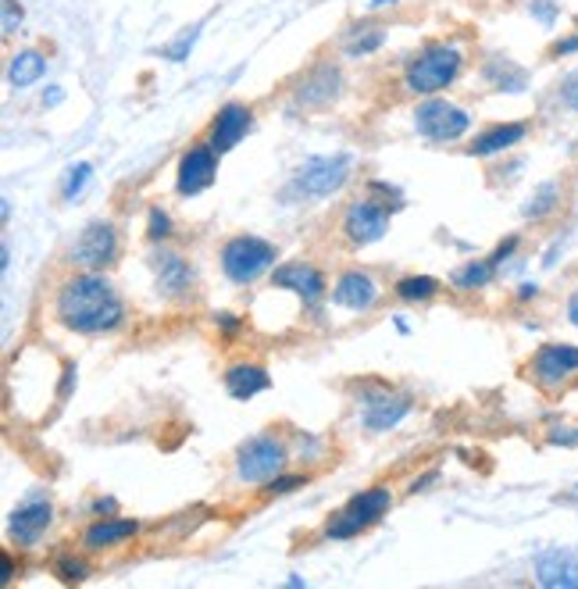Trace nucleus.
Masks as SVG:
<instances>
[{
    "label": "nucleus",
    "instance_id": "nucleus-1",
    "mask_svg": "<svg viewBox=\"0 0 578 589\" xmlns=\"http://www.w3.org/2000/svg\"><path fill=\"white\" fill-rule=\"evenodd\" d=\"M57 318L62 326L83 336L114 332L126 318V304L103 275H72L68 283L57 290Z\"/></svg>",
    "mask_w": 578,
    "mask_h": 589
},
{
    "label": "nucleus",
    "instance_id": "nucleus-2",
    "mask_svg": "<svg viewBox=\"0 0 578 589\" xmlns=\"http://www.w3.org/2000/svg\"><path fill=\"white\" fill-rule=\"evenodd\" d=\"M353 161L350 154H336V157H310L301 168L290 175L286 183V200H321L332 197L336 189H343V183L350 179Z\"/></svg>",
    "mask_w": 578,
    "mask_h": 589
},
{
    "label": "nucleus",
    "instance_id": "nucleus-3",
    "mask_svg": "<svg viewBox=\"0 0 578 589\" xmlns=\"http://www.w3.org/2000/svg\"><path fill=\"white\" fill-rule=\"evenodd\" d=\"M461 65H465L461 47H454V43H433V47H425L407 65L404 83L411 94H439L461 76Z\"/></svg>",
    "mask_w": 578,
    "mask_h": 589
},
{
    "label": "nucleus",
    "instance_id": "nucleus-4",
    "mask_svg": "<svg viewBox=\"0 0 578 589\" xmlns=\"http://www.w3.org/2000/svg\"><path fill=\"white\" fill-rule=\"evenodd\" d=\"M279 250L269 240H258V236H232V240L221 247V269L232 279V283H254L258 275H264L275 264Z\"/></svg>",
    "mask_w": 578,
    "mask_h": 589
},
{
    "label": "nucleus",
    "instance_id": "nucleus-5",
    "mask_svg": "<svg viewBox=\"0 0 578 589\" xmlns=\"http://www.w3.org/2000/svg\"><path fill=\"white\" fill-rule=\"evenodd\" d=\"M286 468V447L275 436H254L236 450V479L247 486H269Z\"/></svg>",
    "mask_w": 578,
    "mask_h": 589
},
{
    "label": "nucleus",
    "instance_id": "nucleus-6",
    "mask_svg": "<svg viewBox=\"0 0 578 589\" xmlns=\"http://www.w3.org/2000/svg\"><path fill=\"white\" fill-rule=\"evenodd\" d=\"M393 504V493L385 490V486H372V490H361L358 497H350V504L336 514L325 528V536L329 539H350V536H361L364 528H372L385 511Z\"/></svg>",
    "mask_w": 578,
    "mask_h": 589
},
{
    "label": "nucleus",
    "instance_id": "nucleus-7",
    "mask_svg": "<svg viewBox=\"0 0 578 589\" xmlns=\"http://www.w3.org/2000/svg\"><path fill=\"white\" fill-rule=\"evenodd\" d=\"M414 129L433 143H457L471 129V114L450 105V100H425L414 111Z\"/></svg>",
    "mask_w": 578,
    "mask_h": 589
},
{
    "label": "nucleus",
    "instance_id": "nucleus-8",
    "mask_svg": "<svg viewBox=\"0 0 578 589\" xmlns=\"http://www.w3.org/2000/svg\"><path fill=\"white\" fill-rule=\"evenodd\" d=\"M218 175V151L211 143L189 146L179 161V175H175V194L179 197H197L204 189H211Z\"/></svg>",
    "mask_w": 578,
    "mask_h": 589
},
{
    "label": "nucleus",
    "instance_id": "nucleus-9",
    "mask_svg": "<svg viewBox=\"0 0 578 589\" xmlns=\"http://www.w3.org/2000/svg\"><path fill=\"white\" fill-rule=\"evenodd\" d=\"M390 229V208H382L379 200H353L350 208L343 211V232L353 247H368L385 236Z\"/></svg>",
    "mask_w": 578,
    "mask_h": 589
},
{
    "label": "nucleus",
    "instance_id": "nucleus-10",
    "mask_svg": "<svg viewBox=\"0 0 578 589\" xmlns=\"http://www.w3.org/2000/svg\"><path fill=\"white\" fill-rule=\"evenodd\" d=\"M411 415V396L400 393V390H364V411L361 418L372 433H385V429H396L400 422Z\"/></svg>",
    "mask_w": 578,
    "mask_h": 589
},
{
    "label": "nucleus",
    "instance_id": "nucleus-11",
    "mask_svg": "<svg viewBox=\"0 0 578 589\" xmlns=\"http://www.w3.org/2000/svg\"><path fill=\"white\" fill-rule=\"evenodd\" d=\"M118 258V232L111 222H94V226H86L79 232V240L76 247H72V261L83 264V269H108V264Z\"/></svg>",
    "mask_w": 578,
    "mask_h": 589
},
{
    "label": "nucleus",
    "instance_id": "nucleus-12",
    "mask_svg": "<svg viewBox=\"0 0 578 589\" xmlns=\"http://www.w3.org/2000/svg\"><path fill=\"white\" fill-rule=\"evenodd\" d=\"M532 375H536L543 386H560L571 375H578V347L571 343H546L532 353Z\"/></svg>",
    "mask_w": 578,
    "mask_h": 589
},
{
    "label": "nucleus",
    "instance_id": "nucleus-13",
    "mask_svg": "<svg viewBox=\"0 0 578 589\" xmlns=\"http://www.w3.org/2000/svg\"><path fill=\"white\" fill-rule=\"evenodd\" d=\"M272 283L290 290V293H296L304 307H315L325 297V275L315 269V264H304V261L279 264L275 275H272Z\"/></svg>",
    "mask_w": 578,
    "mask_h": 589
},
{
    "label": "nucleus",
    "instance_id": "nucleus-14",
    "mask_svg": "<svg viewBox=\"0 0 578 589\" xmlns=\"http://www.w3.org/2000/svg\"><path fill=\"white\" fill-rule=\"evenodd\" d=\"M54 519V508L47 504V500H33V504L19 508L8 519V536L11 543H19V547H33V543L47 533V525Z\"/></svg>",
    "mask_w": 578,
    "mask_h": 589
},
{
    "label": "nucleus",
    "instance_id": "nucleus-15",
    "mask_svg": "<svg viewBox=\"0 0 578 589\" xmlns=\"http://www.w3.org/2000/svg\"><path fill=\"white\" fill-rule=\"evenodd\" d=\"M250 129H254V114H250V108L247 105H226L211 122V146L218 154H226L247 137Z\"/></svg>",
    "mask_w": 578,
    "mask_h": 589
},
{
    "label": "nucleus",
    "instance_id": "nucleus-16",
    "mask_svg": "<svg viewBox=\"0 0 578 589\" xmlns=\"http://www.w3.org/2000/svg\"><path fill=\"white\" fill-rule=\"evenodd\" d=\"M332 301L343 307V312H372L375 301H379V286L368 272L353 269V272L339 275V283L332 290Z\"/></svg>",
    "mask_w": 578,
    "mask_h": 589
},
{
    "label": "nucleus",
    "instance_id": "nucleus-17",
    "mask_svg": "<svg viewBox=\"0 0 578 589\" xmlns=\"http://www.w3.org/2000/svg\"><path fill=\"white\" fill-rule=\"evenodd\" d=\"M154 275H157V290L165 293V297H179V293L189 290L193 283V264L183 258V254H175V250H154Z\"/></svg>",
    "mask_w": 578,
    "mask_h": 589
},
{
    "label": "nucleus",
    "instance_id": "nucleus-18",
    "mask_svg": "<svg viewBox=\"0 0 578 589\" xmlns=\"http://www.w3.org/2000/svg\"><path fill=\"white\" fill-rule=\"evenodd\" d=\"M536 582L546 589H578V557L565 550H546L536 561Z\"/></svg>",
    "mask_w": 578,
    "mask_h": 589
},
{
    "label": "nucleus",
    "instance_id": "nucleus-19",
    "mask_svg": "<svg viewBox=\"0 0 578 589\" xmlns=\"http://www.w3.org/2000/svg\"><path fill=\"white\" fill-rule=\"evenodd\" d=\"M528 137V122H500V126H489L486 132H479L476 140H471L468 154L471 157H493L500 151H508V146L522 143Z\"/></svg>",
    "mask_w": 578,
    "mask_h": 589
},
{
    "label": "nucleus",
    "instance_id": "nucleus-20",
    "mask_svg": "<svg viewBox=\"0 0 578 589\" xmlns=\"http://www.w3.org/2000/svg\"><path fill=\"white\" fill-rule=\"evenodd\" d=\"M336 94H339V68L336 65H318L304 79L301 94H296V105H301V108H321V105H332Z\"/></svg>",
    "mask_w": 578,
    "mask_h": 589
},
{
    "label": "nucleus",
    "instance_id": "nucleus-21",
    "mask_svg": "<svg viewBox=\"0 0 578 589\" xmlns=\"http://www.w3.org/2000/svg\"><path fill=\"white\" fill-rule=\"evenodd\" d=\"M140 533V522H132V519H100L94 522L90 528L83 533V543L90 550H108V547H118V543H126V539H137Z\"/></svg>",
    "mask_w": 578,
    "mask_h": 589
},
{
    "label": "nucleus",
    "instance_id": "nucleus-22",
    "mask_svg": "<svg viewBox=\"0 0 578 589\" xmlns=\"http://www.w3.org/2000/svg\"><path fill=\"white\" fill-rule=\"evenodd\" d=\"M269 386H272V375L254 361H240L226 372V390L236 396V401H250V396L264 393Z\"/></svg>",
    "mask_w": 578,
    "mask_h": 589
},
{
    "label": "nucleus",
    "instance_id": "nucleus-23",
    "mask_svg": "<svg viewBox=\"0 0 578 589\" xmlns=\"http://www.w3.org/2000/svg\"><path fill=\"white\" fill-rule=\"evenodd\" d=\"M493 272H497L493 258H489V261H468V264H461V269L450 275V283L457 290H482V286L493 283Z\"/></svg>",
    "mask_w": 578,
    "mask_h": 589
},
{
    "label": "nucleus",
    "instance_id": "nucleus-24",
    "mask_svg": "<svg viewBox=\"0 0 578 589\" xmlns=\"http://www.w3.org/2000/svg\"><path fill=\"white\" fill-rule=\"evenodd\" d=\"M43 72H47V62H43V54H36V51H22L19 57L11 62V68H8V79H11V86H33Z\"/></svg>",
    "mask_w": 578,
    "mask_h": 589
},
{
    "label": "nucleus",
    "instance_id": "nucleus-25",
    "mask_svg": "<svg viewBox=\"0 0 578 589\" xmlns=\"http://www.w3.org/2000/svg\"><path fill=\"white\" fill-rule=\"evenodd\" d=\"M439 293V283L433 275H404L396 283V297L407 304H428Z\"/></svg>",
    "mask_w": 578,
    "mask_h": 589
},
{
    "label": "nucleus",
    "instance_id": "nucleus-26",
    "mask_svg": "<svg viewBox=\"0 0 578 589\" xmlns=\"http://www.w3.org/2000/svg\"><path fill=\"white\" fill-rule=\"evenodd\" d=\"M51 568H54V576L62 579L65 586H76V582L90 579V565H86L79 554H57Z\"/></svg>",
    "mask_w": 578,
    "mask_h": 589
},
{
    "label": "nucleus",
    "instance_id": "nucleus-27",
    "mask_svg": "<svg viewBox=\"0 0 578 589\" xmlns=\"http://www.w3.org/2000/svg\"><path fill=\"white\" fill-rule=\"evenodd\" d=\"M486 76H489V83H497L500 90H508V94H517V90H525V72L522 68H514V65H508V62H497V65H489L486 68Z\"/></svg>",
    "mask_w": 578,
    "mask_h": 589
},
{
    "label": "nucleus",
    "instance_id": "nucleus-28",
    "mask_svg": "<svg viewBox=\"0 0 578 589\" xmlns=\"http://www.w3.org/2000/svg\"><path fill=\"white\" fill-rule=\"evenodd\" d=\"M557 197H560V189H557L554 183L539 186V189H536V197H532V200L525 204V218H528V222H539V218L550 215V208L557 204Z\"/></svg>",
    "mask_w": 578,
    "mask_h": 589
},
{
    "label": "nucleus",
    "instance_id": "nucleus-29",
    "mask_svg": "<svg viewBox=\"0 0 578 589\" xmlns=\"http://www.w3.org/2000/svg\"><path fill=\"white\" fill-rule=\"evenodd\" d=\"M90 175H94V165H86V161H79L76 168H68L65 183H62V197L65 200H76L83 194V186L90 183Z\"/></svg>",
    "mask_w": 578,
    "mask_h": 589
},
{
    "label": "nucleus",
    "instance_id": "nucleus-30",
    "mask_svg": "<svg viewBox=\"0 0 578 589\" xmlns=\"http://www.w3.org/2000/svg\"><path fill=\"white\" fill-rule=\"evenodd\" d=\"M382 43H385L382 29H364V33H358V36L347 40V54H353V57H358V54H372V51L382 47Z\"/></svg>",
    "mask_w": 578,
    "mask_h": 589
},
{
    "label": "nucleus",
    "instance_id": "nucleus-31",
    "mask_svg": "<svg viewBox=\"0 0 578 589\" xmlns=\"http://www.w3.org/2000/svg\"><path fill=\"white\" fill-rule=\"evenodd\" d=\"M200 29H204V22H197L193 29H183L179 36H175L168 47H165V57H172V62H183V57L193 51V43H197V36H200Z\"/></svg>",
    "mask_w": 578,
    "mask_h": 589
},
{
    "label": "nucleus",
    "instance_id": "nucleus-32",
    "mask_svg": "<svg viewBox=\"0 0 578 589\" xmlns=\"http://www.w3.org/2000/svg\"><path fill=\"white\" fill-rule=\"evenodd\" d=\"M146 236H151L154 243L168 240V236H172V218H168V211L151 208V222H146Z\"/></svg>",
    "mask_w": 578,
    "mask_h": 589
},
{
    "label": "nucleus",
    "instance_id": "nucleus-33",
    "mask_svg": "<svg viewBox=\"0 0 578 589\" xmlns=\"http://www.w3.org/2000/svg\"><path fill=\"white\" fill-rule=\"evenodd\" d=\"M546 439H550L554 447H578V425L560 422V425H554L550 433H546Z\"/></svg>",
    "mask_w": 578,
    "mask_h": 589
},
{
    "label": "nucleus",
    "instance_id": "nucleus-34",
    "mask_svg": "<svg viewBox=\"0 0 578 589\" xmlns=\"http://www.w3.org/2000/svg\"><path fill=\"white\" fill-rule=\"evenodd\" d=\"M560 97H565V105H568L571 111H578V68L568 72L565 83H560Z\"/></svg>",
    "mask_w": 578,
    "mask_h": 589
},
{
    "label": "nucleus",
    "instance_id": "nucleus-35",
    "mask_svg": "<svg viewBox=\"0 0 578 589\" xmlns=\"http://www.w3.org/2000/svg\"><path fill=\"white\" fill-rule=\"evenodd\" d=\"M307 482V476H275L264 490L269 493H290V490H296V486H304Z\"/></svg>",
    "mask_w": 578,
    "mask_h": 589
},
{
    "label": "nucleus",
    "instance_id": "nucleus-36",
    "mask_svg": "<svg viewBox=\"0 0 578 589\" xmlns=\"http://www.w3.org/2000/svg\"><path fill=\"white\" fill-rule=\"evenodd\" d=\"M532 14H536V19L543 22V25H550L554 19H557V4L554 0H532V8H528Z\"/></svg>",
    "mask_w": 578,
    "mask_h": 589
},
{
    "label": "nucleus",
    "instance_id": "nucleus-37",
    "mask_svg": "<svg viewBox=\"0 0 578 589\" xmlns=\"http://www.w3.org/2000/svg\"><path fill=\"white\" fill-rule=\"evenodd\" d=\"M568 54H578V33L560 36L554 47H550V57H568Z\"/></svg>",
    "mask_w": 578,
    "mask_h": 589
},
{
    "label": "nucleus",
    "instance_id": "nucleus-38",
    "mask_svg": "<svg viewBox=\"0 0 578 589\" xmlns=\"http://www.w3.org/2000/svg\"><path fill=\"white\" fill-rule=\"evenodd\" d=\"M22 25V8L14 0H4V33H14Z\"/></svg>",
    "mask_w": 578,
    "mask_h": 589
},
{
    "label": "nucleus",
    "instance_id": "nucleus-39",
    "mask_svg": "<svg viewBox=\"0 0 578 589\" xmlns=\"http://www.w3.org/2000/svg\"><path fill=\"white\" fill-rule=\"evenodd\" d=\"M215 326H218L221 332H226V336H240V332H243V321L236 318V315H218V318H215Z\"/></svg>",
    "mask_w": 578,
    "mask_h": 589
},
{
    "label": "nucleus",
    "instance_id": "nucleus-40",
    "mask_svg": "<svg viewBox=\"0 0 578 589\" xmlns=\"http://www.w3.org/2000/svg\"><path fill=\"white\" fill-rule=\"evenodd\" d=\"M372 194L382 197V200H393L396 208H400V204H404V197H400V189H396V186H385V183H379V179L372 183Z\"/></svg>",
    "mask_w": 578,
    "mask_h": 589
},
{
    "label": "nucleus",
    "instance_id": "nucleus-41",
    "mask_svg": "<svg viewBox=\"0 0 578 589\" xmlns=\"http://www.w3.org/2000/svg\"><path fill=\"white\" fill-rule=\"evenodd\" d=\"M76 390V364H65V375H62V386H57V396H68Z\"/></svg>",
    "mask_w": 578,
    "mask_h": 589
},
{
    "label": "nucleus",
    "instance_id": "nucleus-42",
    "mask_svg": "<svg viewBox=\"0 0 578 589\" xmlns=\"http://www.w3.org/2000/svg\"><path fill=\"white\" fill-rule=\"evenodd\" d=\"M514 247H517V236H508L500 247H497V254H493V264H500V261H508L511 254H514Z\"/></svg>",
    "mask_w": 578,
    "mask_h": 589
},
{
    "label": "nucleus",
    "instance_id": "nucleus-43",
    "mask_svg": "<svg viewBox=\"0 0 578 589\" xmlns=\"http://www.w3.org/2000/svg\"><path fill=\"white\" fill-rule=\"evenodd\" d=\"M62 100H65V90H62V86H51V90L43 94V105H47V108H57V105H62Z\"/></svg>",
    "mask_w": 578,
    "mask_h": 589
},
{
    "label": "nucleus",
    "instance_id": "nucleus-44",
    "mask_svg": "<svg viewBox=\"0 0 578 589\" xmlns=\"http://www.w3.org/2000/svg\"><path fill=\"white\" fill-rule=\"evenodd\" d=\"M94 511H97V514H114L118 504H114L111 497H100V500H94Z\"/></svg>",
    "mask_w": 578,
    "mask_h": 589
},
{
    "label": "nucleus",
    "instance_id": "nucleus-45",
    "mask_svg": "<svg viewBox=\"0 0 578 589\" xmlns=\"http://www.w3.org/2000/svg\"><path fill=\"white\" fill-rule=\"evenodd\" d=\"M536 293H539L536 283H522V286H517V301H532V297H536Z\"/></svg>",
    "mask_w": 578,
    "mask_h": 589
},
{
    "label": "nucleus",
    "instance_id": "nucleus-46",
    "mask_svg": "<svg viewBox=\"0 0 578 589\" xmlns=\"http://www.w3.org/2000/svg\"><path fill=\"white\" fill-rule=\"evenodd\" d=\"M0 561H4V576H0V582L8 586V582L14 579V557H11V554H4V557H0Z\"/></svg>",
    "mask_w": 578,
    "mask_h": 589
},
{
    "label": "nucleus",
    "instance_id": "nucleus-47",
    "mask_svg": "<svg viewBox=\"0 0 578 589\" xmlns=\"http://www.w3.org/2000/svg\"><path fill=\"white\" fill-rule=\"evenodd\" d=\"M568 321H571V326L578 329V290H575L571 297H568Z\"/></svg>",
    "mask_w": 578,
    "mask_h": 589
},
{
    "label": "nucleus",
    "instance_id": "nucleus-48",
    "mask_svg": "<svg viewBox=\"0 0 578 589\" xmlns=\"http://www.w3.org/2000/svg\"><path fill=\"white\" fill-rule=\"evenodd\" d=\"M379 4H385V0H379Z\"/></svg>",
    "mask_w": 578,
    "mask_h": 589
}]
</instances>
